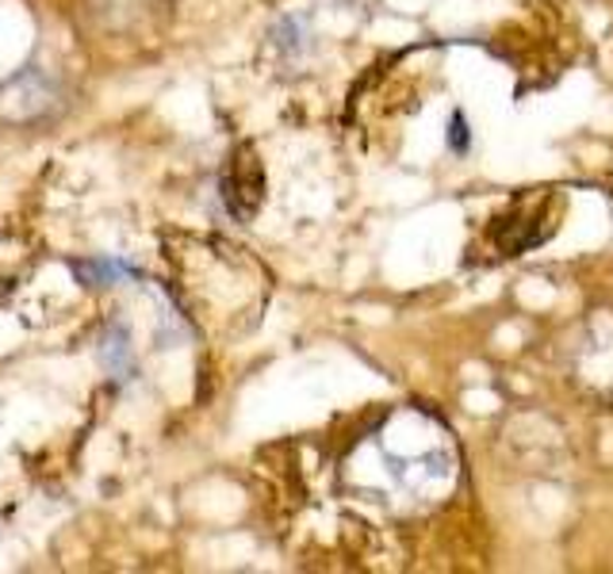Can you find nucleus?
<instances>
[{
	"label": "nucleus",
	"mask_w": 613,
	"mask_h": 574,
	"mask_svg": "<svg viewBox=\"0 0 613 574\" xmlns=\"http://www.w3.org/2000/svg\"><path fill=\"white\" fill-rule=\"evenodd\" d=\"M353 472H373V486L399 502H434L453 486L456 452L434 417L422 410L392 414L379 433L349 459Z\"/></svg>",
	"instance_id": "obj_1"
},
{
	"label": "nucleus",
	"mask_w": 613,
	"mask_h": 574,
	"mask_svg": "<svg viewBox=\"0 0 613 574\" xmlns=\"http://www.w3.org/2000/svg\"><path fill=\"white\" fill-rule=\"evenodd\" d=\"M572 372L591 395L613 398V310L586 318L572 353Z\"/></svg>",
	"instance_id": "obj_2"
},
{
	"label": "nucleus",
	"mask_w": 613,
	"mask_h": 574,
	"mask_svg": "<svg viewBox=\"0 0 613 574\" xmlns=\"http://www.w3.org/2000/svg\"><path fill=\"white\" fill-rule=\"evenodd\" d=\"M257 158L254 154H241V158L235 161V172L227 177V185H223V191H227V204L235 207L238 219H246V215L257 211V199H261V169L254 172V177L246 180V172L254 169Z\"/></svg>",
	"instance_id": "obj_3"
},
{
	"label": "nucleus",
	"mask_w": 613,
	"mask_h": 574,
	"mask_svg": "<svg viewBox=\"0 0 613 574\" xmlns=\"http://www.w3.org/2000/svg\"><path fill=\"white\" fill-rule=\"evenodd\" d=\"M472 135L464 130V116H453V150H468Z\"/></svg>",
	"instance_id": "obj_4"
}]
</instances>
